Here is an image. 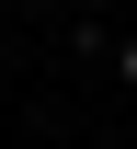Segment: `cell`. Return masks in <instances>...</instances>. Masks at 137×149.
Here are the masks:
<instances>
[{"label": "cell", "mask_w": 137, "mask_h": 149, "mask_svg": "<svg viewBox=\"0 0 137 149\" xmlns=\"http://www.w3.org/2000/svg\"><path fill=\"white\" fill-rule=\"evenodd\" d=\"M114 69H126V80H137V35H126V46H114Z\"/></svg>", "instance_id": "obj_1"}]
</instances>
